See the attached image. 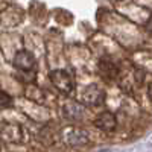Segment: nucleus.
<instances>
[{
    "label": "nucleus",
    "mask_w": 152,
    "mask_h": 152,
    "mask_svg": "<svg viewBox=\"0 0 152 152\" xmlns=\"http://www.w3.org/2000/svg\"><path fill=\"white\" fill-rule=\"evenodd\" d=\"M11 105H12V97L5 91H0V108H9Z\"/></svg>",
    "instance_id": "obj_8"
},
{
    "label": "nucleus",
    "mask_w": 152,
    "mask_h": 152,
    "mask_svg": "<svg viewBox=\"0 0 152 152\" xmlns=\"http://www.w3.org/2000/svg\"><path fill=\"white\" fill-rule=\"evenodd\" d=\"M14 66L20 72H31L35 69L37 61H35V56L28 50H18L14 56Z\"/></svg>",
    "instance_id": "obj_3"
},
{
    "label": "nucleus",
    "mask_w": 152,
    "mask_h": 152,
    "mask_svg": "<svg viewBox=\"0 0 152 152\" xmlns=\"http://www.w3.org/2000/svg\"><path fill=\"white\" fill-rule=\"evenodd\" d=\"M148 94H149V99L152 100V82L149 84V88H148Z\"/></svg>",
    "instance_id": "obj_9"
},
{
    "label": "nucleus",
    "mask_w": 152,
    "mask_h": 152,
    "mask_svg": "<svg viewBox=\"0 0 152 152\" xmlns=\"http://www.w3.org/2000/svg\"><path fill=\"white\" fill-rule=\"evenodd\" d=\"M105 99V93L100 87L97 85H90L88 88L84 90V94H82V100L84 104L87 105H91V107H97L104 102Z\"/></svg>",
    "instance_id": "obj_4"
},
{
    "label": "nucleus",
    "mask_w": 152,
    "mask_h": 152,
    "mask_svg": "<svg viewBox=\"0 0 152 152\" xmlns=\"http://www.w3.org/2000/svg\"><path fill=\"white\" fill-rule=\"evenodd\" d=\"M62 137L67 145L70 146H84L88 142V135L84 129L81 128H67V129H62Z\"/></svg>",
    "instance_id": "obj_2"
},
{
    "label": "nucleus",
    "mask_w": 152,
    "mask_h": 152,
    "mask_svg": "<svg viewBox=\"0 0 152 152\" xmlns=\"http://www.w3.org/2000/svg\"><path fill=\"white\" fill-rule=\"evenodd\" d=\"M94 126H96V128H99V129H102V131L111 132V131L116 129V126H117L116 116H114L113 113H110V111L100 113L99 116L96 117V120H94Z\"/></svg>",
    "instance_id": "obj_5"
},
{
    "label": "nucleus",
    "mask_w": 152,
    "mask_h": 152,
    "mask_svg": "<svg viewBox=\"0 0 152 152\" xmlns=\"http://www.w3.org/2000/svg\"><path fill=\"white\" fill-rule=\"evenodd\" d=\"M148 29L152 32V15H151V18H149V21H148Z\"/></svg>",
    "instance_id": "obj_10"
},
{
    "label": "nucleus",
    "mask_w": 152,
    "mask_h": 152,
    "mask_svg": "<svg viewBox=\"0 0 152 152\" xmlns=\"http://www.w3.org/2000/svg\"><path fill=\"white\" fill-rule=\"evenodd\" d=\"M50 79H52L53 85L58 88L59 91L62 93H67V94H72L73 90H75V84H73V79L72 76L66 72V70H53L50 73Z\"/></svg>",
    "instance_id": "obj_1"
},
{
    "label": "nucleus",
    "mask_w": 152,
    "mask_h": 152,
    "mask_svg": "<svg viewBox=\"0 0 152 152\" xmlns=\"http://www.w3.org/2000/svg\"><path fill=\"white\" fill-rule=\"evenodd\" d=\"M84 107L76 102H69L62 108V114L66 116L67 120H81L84 117Z\"/></svg>",
    "instance_id": "obj_6"
},
{
    "label": "nucleus",
    "mask_w": 152,
    "mask_h": 152,
    "mask_svg": "<svg viewBox=\"0 0 152 152\" xmlns=\"http://www.w3.org/2000/svg\"><path fill=\"white\" fill-rule=\"evenodd\" d=\"M99 73L105 79H114L117 76V73H119V69H117V66L114 64L113 61L102 59L99 62Z\"/></svg>",
    "instance_id": "obj_7"
}]
</instances>
